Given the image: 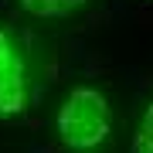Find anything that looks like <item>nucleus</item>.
<instances>
[{
    "label": "nucleus",
    "instance_id": "nucleus-1",
    "mask_svg": "<svg viewBox=\"0 0 153 153\" xmlns=\"http://www.w3.org/2000/svg\"><path fill=\"white\" fill-rule=\"evenodd\" d=\"M55 133L61 146L75 153H88L102 146L105 136L112 133V105L105 99V92L95 85H75L65 95V102L58 105Z\"/></svg>",
    "mask_w": 153,
    "mask_h": 153
},
{
    "label": "nucleus",
    "instance_id": "nucleus-2",
    "mask_svg": "<svg viewBox=\"0 0 153 153\" xmlns=\"http://www.w3.org/2000/svg\"><path fill=\"white\" fill-rule=\"evenodd\" d=\"M31 102V61L24 38L14 27H0V119L21 116Z\"/></svg>",
    "mask_w": 153,
    "mask_h": 153
},
{
    "label": "nucleus",
    "instance_id": "nucleus-3",
    "mask_svg": "<svg viewBox=\"0 0 153 153\" xmlns=\"http://www.w3.org/2000/svg\"><path fill=\"white\" fill-rule=\"evenodd\" d=\"M24 14L44 17V21H58V17H71L75 10H82L88 0H17Z\"/></svg>",
    "mask_w": 153,
    "mask_h": 153
},
{
    "label": "nucleus",
    "instance_id": "nucleus-4",
    "mask_svg": "<svg viewBox=\"0 0 153 153\" xmlns=\"http://www.w3.org/2000/svg\"><path fill=\"white\" fill-rule=\"evenodd\" d=\"M129 150L133 153H153V99H150L146 109H143L136 129H133V146Z\"/></svg>",
    "mask_w": 153,
    "mask_h": 153
}]
</instances>
